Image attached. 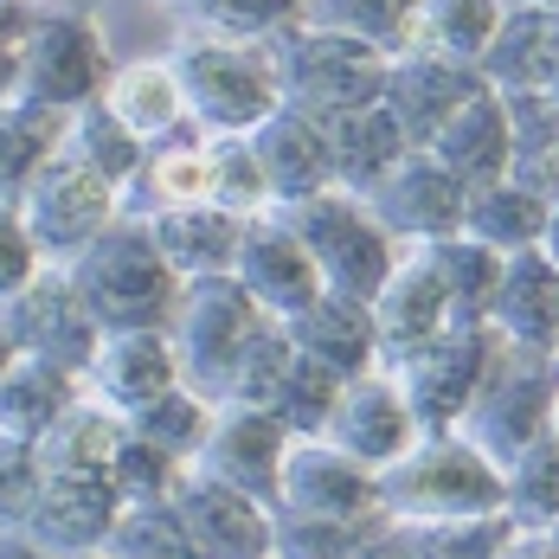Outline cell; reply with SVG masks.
<instances>
[{"instance_id": "obj_1", "label": "cell", "mask_w": 559, "mask_h": 559, "mask_svg": "<svg viewBox=\"0 0 559 559\" xmlns=\"http://www.w3.org/2000/svg\"><path fill=\"white\" fill-rule=\"evenodd\" d=\"M380 508L386 521H476V514H508L502 469L456 431H431L380 469Z\"/></svg>"}, {"instance_id": "obj_2", "label": "cell", "mask_w": 559, "mask_h": 559, "mask_svg": "<svg viewBox=\"0 0 559 559\" xmlns=\"http://www.w3.org/2000/svg\"><path fill=\"white\" fill-rule=\"evenodd\" d=\"M264 52H271V71H277V97L289 110L316 116L322 129L354 110H373L392 71L386 52L347 39V33H329V26H309V20L283 26Z\"/></svg>"}, {"instance_id": "obj_3", "label": "cell", "mask_w": 559, "mask_h": 559, "mask_svg": "<svg viewBox=\"0 0 559 559\" xmlns=\"http://www.w3.org/2000/svg\"><path fill=\"white\" fill-rule=\"evenodd\" d=\"M78 302L91 309V322L104 335H129V329H168L174 302H180V277L168 271V258L155 251L148 225L116 219L71 271Z\"/></svg>"}, {"instance_id": "obj_4", "label": "cell", "mask_w": 559, "mask_h": 559, "mask_svg": "<svg viewBox=\"0 0 559 559\" xmlns=\"http://www.w3.org/2000/svg\"><path fill=\"white\" fill-rule=\"evenodd\" d=\"M168 64L187 97V122L200 135H251L271 110H283L264 46H225V39L180 33L168 46Z\"/></svg>"}, {"instance_id": "obj_5", "label": "cell", "mask_w": 559, "mask_h": 559, "mask_svg": "<svg viewBox=\"0 0 559 559\" xmlns=\"http://www.w3.org/2000/svg\"><path fill=\"white\" fill-rule=\"evenodd\" d=\"M277 219L302 238V251L316 258L329 296L373 302L380 283L392 277V264H399V245L386 238V225L367 213V200H354L341 187L309 193V200H289V206H277Z\"/></svg>"}, {"instance_id": "obj_6", "label": "cell", "mask_w": 559, "mask_h": 559, "mask_svg": "<svg viewBox=\"0 0 559 559\" xmlns=\"http://www.w3.org/2000/svg\"><path fill=\"white\" fill-rule=\"evenodd\" d=\"M554 386H559V360L554 354H527V347L496 341L483 386H476V399H469V412L456 418V438L476 444L496 469H508L527 444L547 438Z\"/></svg>"}, {"instance_id": "obj_7", "label": "cell", "mask_w": 559, "mask_h": 559, "mask_svg": "<svg viewBox=\"0 0 559 559\" xmlns=\"http://www.w3.org/2000/svg\"><path fill=\"white\" fill-rule=\"evenodd\" d=\"M116 78L110 39L91 13L78 7H39L33 33L20 39V104L78 116L84 104H97Z\"/></svg>"}, {"instance_id": "obj_8", "label": "cell", "mask_w": 559, "mask_h": 559, "mask_svg": "<svg viewBox=\"0 0 559 559\" xmlns=\"http://www.w3.org/2000/svg\"><path fill=\"white\" fill-rule=\"evenodd\" d=\"M258 322H264V309L245 296L238 277L180 283V302L168 316V347H174V367H180V386L200 392L206 405H219L225 373H231L238 347Z\"/></svg>"}, {"instance_id": "obj_9", "label": "cell", "mask_w": 559, "mask_h": 559, "mask_svg": "<svg viewBox=\"0 0 559 559\" xmlns=\"http://www.w3.org/2000/svg\"><path fill=\"white\" fill-rule=\"evenodd\" d=\"M20 219H26V238H33L39 264H46V271H71V264L122 219V206H116L110 180H97L91 168H78L71 155H52V162L39 168V180L20 193Z\"/></svg>"}, {"instance_id": "obj_10", "label": "cell", "mask_w": 559, "mask_h": 559, "mask_svg": "<svg viewBox=\"0 0 559 559\" xmlns=\"http://www.w3.org/2000/svg\"><path fill=\"white\" fill-rule=\"evenodd\" d=\"M489 354H496V335L489 329H444L438 341H425V347L386 360L392 386L405 392V412H412L418 438L456 431V418L469 412V399H476L483 373H489Z\"/></svg>"}, {"instance_id": "obj_11", "label": "cell", "mask_w": 559, "mask_h": 559, "mask_svg": "<svg viewBox=\"0 0 559 559\" xmlns=\"http://www.w3.org/2000/svg\"><path fill=\"white\" fill-rule=\"evenodd\" d=\"M0 335L13 341V354H26V360H52V367H64V373L84 380L91 360H97L104 329L91 322V309L78 302V289H71L64 271H39L20 296L0 302Z\"/></svg>"}, {"instance_id": "obj_12", "label": "cell", "mask_w": 559, "mask_h": 559, "mask_svg": "<svg viewBox=\"0 0 559 559\" xmlns=\"http://www.w3.org/2000/svg\"><path fill=\"white\" fill-rule=\"evenodd\" d=\"M277 514H309V521H341V527H380V476L341 456L329 438H289L277 483Z\"/></svg>"}, {"instance_id": "obj_13", "label": "cell", "mask_w": 559, "mask_h": 559, "mask_svg": "<svg viewBox=\"0 0 559 559\" xmlns=\"http://www.w3.org/2000/svg\"><path fill=\"white\" fill-rule=\"evenodd\" d=\"M283 456H289V431H283L264 405H219L213 438L200 444V456H193L187 469L213 476V483L238 489V496H251V502L277 508Z\"/></svg>"}, {"instance_id": "obj_14", "label": "cell", "mask_w": 559, "mask_h": 559, "mask_svg": "<svg viewBox=\"0 0 559 559\" xmlns=\"http://www.w3.org/2000/svg\"><path fill=\"white\" fill-rule=\"evenodd\" d=\"M463 200H469V193H463L425 148H412V155L367 193V213L386 225V238L399 251H418V245H438V238H456V231H463Z\"/></svg>"}, {"instance_id": "obj_15", "label": "cell", "mask_w": 559, "mask_h": 559, "mask_svg": "<svg viewBox=\"0 0 559 559\" xmlns=\"http://www.w3.org/2000/svg\"><path fill=\"white\" fill-rule=\"evenodd\" d=\"M483 71L476 64H450V58L431 52H399L386 71V91H380V110L399 122L405 148H431L438 129L463 110L469 97H483Z\"/></svg>"}, {"instance_id": "obj_16", "label": "cell", "mask_w": 559, "mask_h": 559, "mask_svg": "<svg viewBox=\"0 0 559 559\" xmlns=\"http://www.w3.org/2000/svg\"><path fill=\"white\" fill-rule=\"evenodd\" d=\"M322 438H329L341 456H354L360 469L380 476L386 463H399L405 450L418 444V425H412V412H405V392L392 386V373L373 367V373H360V380L341 386Z\"/></svg>"}, {"instance_id": "obj_17", "label": "cell", "mask_w": 559, "mask_h": 559, "mask_svg": "<svg viewBox=\"0 0 559 559\" xmlns=\"http://www.w3.org/2000/svg\"><path fill=\"white\" fill-rule=\"evenodd\" d=\"M231 277L245 283V296L271 316V322H289V316H302L316 296H322V271H316V258L302 251V238L277 219V213H264V219H245V245H238V264H231Z\"/></svg>"}, {"instance_id": "obj_18", "label": "cell", "mask_w": 559, "mask_h": 559, "mask_svg": "<svg viewBox=\"0 0 559 559\" xmlns=\"http://www.w3.org/2000/svg\"><path fill=\"white\" fill-rule=\"evenodd\" d=\"M116 521H122V496L110 476H46L26 534L52 559H97L110 547Z\"/></svg>"}, {"instance_id": "obj_19", "label": "cell", "mask_w": 559, "mask_h": 559, "mask_svg": "<svg viewBox=\"0 0 559 559\" xmlns=\"http://www.w3.org/2000/svg\"><path fill=\"white\" fill-rule=\"evenodd\" d=\"M174 514L187 521V534L200 540L206 559H271V540H277V508L251 502L238 489H225L213 476L187 469L180 489H174Z\"/></svg>"}, {"instance_id": "obj_20", "label": "cell", "mask_w": 559, "mask_h": 559, "mask_svg": "<svg viewBox=\"0 0 559 559\" xmlns=\"http://www.w3.org/2000/svg\"><path fill=\"white\" fill-rule=\"evenodd\" d=\"M489 335L527 354H554L559 347V264L534 245L502 258V283L489 302Z\"/></svg>"}, {"instance_id": "obj_21", "label": "cell", "mask_w": 559, "mask_h": 559, "mask_svg": "<svg viewBox=\"0 0 559 559\" xmlns=\"http://www.w3.org/2000/svg\"><path fill=\"white\" fill-rule=\"evenodd\" d=\"M180 386V367H174L168 329H129V335H104L97 341V360L84 373V392L110 412H142L148 399Z\"/></svg>"}, {"instance_id": "obj_22", "label": "cell", "mask_w": 559, "mask_h": 559, "mask_svg": "<svg viewBox=\"0 0 559 559\" xmlns=\"http://www.w3.org/2000/svg\"><path fill=\"white\" fill-rule=\"evenodd\" d=\"M476 71L502 97H547L559 84V7H502V26Z\"/></svg>"}, {"instance_id": "obj_23", "label": "cell", "mask_w": 559, "mask_h": 559, "mask_svg": "<svg viewBox=\"0 0 559 559\" xmlns=\"http://www.w3.org/2000/svg\"><path fill=\"white\" fill-rule=\"evenodd\" d=\"M283 329H289V347H296L302 360H316L322 373H335L341 386L380 367V329H373V309L354 302V296H329V289H322V296H316L302 316H289Z\"/></svg>"}, {"instance_id": "obj_24", "label": "cell", "mask_w": 559, "mask_h": 559, "mask_svg": "<svg viewBox=\"0 0 559 559\" xmlns=\"http://www.w3.org/2000/svg\"><path fill=\"white\" fill-rule=\"evenodd\" d=\"M373 309V329H380V367L438 341L450 329V302H444V283L438 271L425 264V251H399L392 277L380 283V296L367 302Z\"/></svg>"}, {"instance_id": "obj_25", "label": "cell", "mask_w": 559, "mask_h": 559, "mask_svg": "<svg viewBox=\"0 0 559 559\" xmlns=\"http://www.w3.org/2000/svg\"><path fill=\"white\" fill-rule=\"evenodd\" d=\"M251 148L264 162V180L277 193V206L289 200H309V193H329L335 187V155H329V129L302 110H271L251 129Z\"/></svg>"}, {"instance_id": "obj_26", "label": "cell", "mask_w": 559, "mask_h": 559, "mask_svg": "<svg viewBox=\"0 0 559 559\" xmlns=\"http://www.w3.org/2000/svg\"><path fill=\"white\" fill-rule=\"evenodd\" d=\"M104 104H110L116 122H122L148 155L168 148V142H180V135H200V129L187 122V97H180V78H174L168 58H129V64H116Z\"/></svg>"}, {"instance_id": "obj_27", "label": "cell", "mask_w": 559, "mask_h": 559, "mask_svg": "<svg viewBox=\"0 0 559 559\" xmlns=\"http://www.w3.org/2000/svg\"><path fill=\"white\" fill-rule=\"evenodd\" d=\"M148 238L155 251L168 258V271L180 283H200V277H231L238 264V245H245V219L225 213V206H168L148 219Z\"/></svg>"}, {"instance_id": "obj_28", "label": "cell", "mask_w": 559, "mask_h": 559, "mask_svg": "<svg viewBox=\"0 0 559 559\" xmlns=\"http://www.w3.org/2000/svg\"><path fill=\"white\" fill-rule=\"evenodd\" d=\"M425 155H431L463 193H483V187L508 180V104L496 91L469 97V104L438 129V142H431Z\"/></svg>"}, {"instance_id": "obj_29", "label": "cell", "mask_w": 559, "mask_h": 559, "mask_svg": "<svg viewBox=\"0 0 559 559\" xmlns=\"http://www.w3.org/2000/svg\"><path fill=\"white\" fill-rule=\"evenodd\" d=\"M84 399V380L64 373L52 360H13L7 380H0V438H20V444H39L58 418Z\"/></svg>"}, {"instance_id": "obj_30", "label": "cell", "mask_w": 559, "mask_h": 559, "mask_svg": "<svg viewBox=\"0 0 559 559\" xmlns=\"http://www.w3.org/2000/svg\"><path fill=\"white\" fill-rule=\"evenodd\" d=\"M122 438H129V418L84 392L52 431L39 438V463H46V476H110Z\"/></svg>"}, {"instance_id": "obj_31", "label": "cell", "mask_w": 559, "mask_h": 559, "mask_svg": "<svg viewBox=\"0 0 559 559\" xmlns=\"http://www.w3.org/2000/svg\"><path fill=\"white\" fill-rule=\"evenodd\" d=\"M329 155H335V187L341 193L367 200L412 148H405L399 122L373 104V110H354V116H341V122H329Z\"/></svg>"}, {"instance_id": "obj_32", "label": "cell", "mask_w": 559, "mask_h": 559, "mask_svg": "<svg viewBox=\"0 0 559 559\" xmlns=\"http://www.w3.org/2000/svg\"><path fill=\"white\" fill-rule=\"evenodd\" d=\"M502 97V91H496ZM508 104V180L559 206V110L554 97H502Z\"/></svg>"}, {"instance_id": "obj_33", "label": "cell", "mask_w": 559, "mask_h": 559, "mask_svg": "<svg viewBox=\"0 0 559 559\" xmlns=\"http://www.w3.org/2000/svg\"><path fill=\"white\" fill-rule=\"evenodd\" d=\"M425 264L438 271L450 302V329H489V302H496V283H502V251L476 245V238H438V245H418Z\"/></svg>"}, {"instance_id": "obj_34", "label": "cell", "mask_w": 559, "mask_h": 559, "mask_svg": "<svg viewBox=\"0 0 559 559\" xmlns=\"http://www.w3.org/2000/svg\"><path fill=\"white\" fill-rule=\"evenodd\" d=\"M496 26H502V0H412V52L450 64H483Z\"/></svg>"}, {"instance_id": "obj_35", "label": "cell", "mask_w": 559, "mask_h": 559, "mask_svg": "<svg viewBox=\"0 0 559 559\" xmlns=\"http://www.w3.org/2000/svg\"><path fill=\"white\" fill-rule=\"evenodd\" d=\"M180 33L225 39V46H271L283 26L302 20V0H162Z\"/></svg>"}, {"instance_id": "obj_36", "label": "cell", "mask_w": 559, "mask_h": 559, "mask_svg": "<svg viewBox=\"0 0 559 559\" xmlns=\"http://www.w3.org/2000/svg\"><path fill=\"white\" fill-rule=\"evenodd\" d=\"M547 200H534L527 187H514V180H496V187H483V193H469L463 200V238H476V245H489V251H534L540 245V231H547Z\"/></svg>"}, {"instance_id": "obj_37", "label": "cell", "mask_w": 559, "mask_h": 559, "mask_svg": "<svg viewBox=\"0 0 559 559\" xmlns=\"http://www.w3.org/2000/svg\"><path fill=\"white\" fill-rule=\"evenodd\" d=\"M64 122L71 116L58 110H39V104H0V200H13L20 206V193L39 180V168L58 155V142H64Z\"/></svg>"}, {"instance_id": "obj_38", "label": "cell", "mask_w": 559, "mask_h": 559, "mask_svg": "<svg viewBox=\"0 0 559 559\" xmlns=\"http://www.w3.org/2000/svg\"><path fill=\"white\" fill-rule=\"evenodd\" d=\"M58 155H71L78 168H91L97 180H110L116 193L142 174V162H148V148L116 122V110L97 97V104H84V110L64 122V142H58Z\"/></svg>"}, {"instance_id": "obj_39", "label": "cell", "mask_w": 559, "mask_h": 559, "mask_svg": "<svg viewBox=\"0 0 559 559\" xmlns=\"http://www.w3.org/2000/svg\"><path fill=\"white\" fill-rule=\"evenodd\" d=\"M302 20L347 33L386 58L412 52V0H302Z\"/></svg>"}, {"instance_id": "obj_40", "label": "cell", "mask_w": 559, "mask_h": 559, "mask_svg": "<svg viewBox=\"0 0 559 559\" xmlns=\"http://www.w3.org/2000/svg\"><path fill=\"white\" fill-rule=\"evenodd\" d=\"M213 418H219V405H206L200 392L174 386V392H162V399H148L142 412H129V431H135L142 444L168 450L174 463H193L200 444L213 438Z\"/></svg>"}, {"instance_id": "obj_41", "label": "cell", "mask_w": 559, "mask_h": 559, "mask_svg": "<svg viewBox=\"0 0 559 559\" xmlns=\"http://www.w3.org/2000/svg\"><path fill=\"white\" fill-rule=\"evenodd\" d=\"M502 489H508V521H514V534H547L559 521V444L554 438H540V444L521 450L502 469Z\"/></svg>"}, {"instance_id": "obj_42", "label": "cell", "mask_w": 559, "mask_h": 559, "mask_svg": "<svg viewBox=\"0 0 559 559\" xmlns=\"http://www.w3.org/2000/svg\"><path fill=\"white\" fill-rule=\"evenodd\" d=\"M206 148H213V206L238 213V219L277 213V193L264 180V162H258L251 135H206Z\"/></svg>"}, {"instance_id": "obj_43", "label": "cell", "mask_w": 559, "mask_h": 559, "mask_svg": "<svg viewBox=\"0 0 559 559\" xmlns=\"http://www.w3.org/2000/svg\"><path fill=\"white\" fill-rule=\"evenodd\" d=\"M289 360H296L289 329L264 316V322L245 335V347H238V360H231V373H225L219 405H271V392H277V380L289 373Z\"/></svg>"}, {"instance_id": "obj_44", "label": "cell", "mask_w": 559, "mask_h": 559, "mask_svg": "<svg viewBox=\"0 0 559 559\" xmlns=\"http://www.w3.org/2000/svg\"><path fill=\"white\" fill-rule=\"evenodd\" d=\"M104 559H206V554L187 534V521L174 514V502H142V508H122Z\"/></svg>"}, {"instance_id": "obj_45", "label": "cell", "mask_w": 559, "mask_h": 559, "mask_svg": "<svg viewBox=\"0 0 559 559\" xmlns=\"http://www.w3.org/2000/svg\"><path fill=\"white\" fill-rule=\"evenodd\" d=\"M335 399H341V380L335 373H322L316 360H289V373L277 380V392H271V418H277L289 438H322V425H329V412H335Z\"/></svg>"}, {"instance_id": "obj_46", "label": "cell", "mask_w": 559, "mask_h": 559, "mask_svg": "<svg viewBox=\"0 0 559 559\" xmlns=\"http://www.w3.org/2000/svg\"><path fill=\"white\" fill-rule=\"evenodd\" d=\"M405 527V521H399ZM418 559H502V547L514 540L508 514H476V521H418L405 527Z\"/></svg>"}, {"instance_id": "obj_47", "label": "cell", "mask_w": 559, "mask_h": 559, "mask_svg": "<svg viewBox=\"0 0 559 559\" xmlns=\"http://www.w3.org/2000/svg\"><path fill=\"white\" fill-rule=\"evenodd\" d=\"M180 476H187V463H174L168 450L142 444L135 431L122 438V450H116V463H110V483H116V496H122V508H142V502H174Z\"/></svg>"}, {"instance_id": "obj_48", "label": "cell", "mask_w": 559, "mask_h": 559, "mask_svg": "<svg viewBox=\"0 0 559 559\" xmlns=\"http://www.w3.org/2000/svg\"><path fill=\"white\" fill-rule=\"evenodd\" d=\"M373 527H341V521H309V514H277L271 559H354Z\"/></svg>"}, {"instance_id": "obj_49", "label": "cell", "mask_w": 559, "mask_h": 559, "mask_svg": "<svg viewBox=\"0 0 559 559\" xmlns=\"http://www.w3.org/2000/svg\"><path fill=\"white\" fill-rule=\"evenodd\" d=\"M46 489V463H39V444H20V438H0V534L26 527L33 521V502Z\"/></svg>"}, {"instance_id": "obj_50", "label": "cell", "mask_w": 559, "mask_h": 559, "mask_svg": "<svg viewBox=\"0 0 559 559\" xmlns=\"http://www.w3.org/2000/svg\"><path fill=\"white\" fill-rule=\"evenodd\" d=\"M39 271H46V264H39V251H33V238H26L20 206H13V200H0V302H7V296H20Z\"/></svg>"}, {"instance_id": "obj_51", "label": "cell", "mask_w": 559, "mask_h": 559, "mask_svg": "<svg viewBox=\"0 0 559 559\" xmlns=\"http://www.w3.org/2000/svg\"><path fill=\"white\" fill-rule=\"evenodd\" d=\"M33 13H39V0H0V46L7 52H20V39L33 33Z\"/></svg>"}, {"instance_id": "obj_52", "label": "cell", "mask_w": 559, "mask_h": 559, "mask_svg": "<svg viewBox=\"0 0 559 559\" xmlns=\"http://www.w3.org/2000/svg\"><path fill=\"white\" fill-rule=\"evenodd\" d=\"M0 559H52V554H46L26 527H13V534H0Z\"/></svg>"}, {"instance_id": "obj_53", "label": "cell", "mask_w": 559, "mask_h": 559, "mask_svg": "<svg viewBox=\"0 0 559 559\" xmlns=\"http://www.w3.org/2000/svg\"><path fill=\"white\" fill-rule=\"evenodd\" d=\"M13 97H20V52L0 46V104H13Z\"/></svg>"}, {"instance_id": "obj_54", "label": "cell", "mask_w": 559, "mask_h": 559, "mask_svg": "<svg viewBox=\"0 0 559 559\" xmlns=\"http://www.w3.org/2000/svg\"><path fill=\"white\" fill-rule=\"evenodd\" d=\"M502 559H554V554H547V540H540V534H514V540L502 547Z\"/></svg>"}, {"instance_id": "obj_55", "label": "cell", "mask_w": 559, "mask_h": 559, "mask_svg": "<svg viewBox=\"0 0 559 559\" xmlns=\"http://www.w3.org/2000/svg\"><path fill=\"white\" fill-rule=\"evenodd\" d=\"M540 251H547V258L559 264V206L547 213V231H540Z\"/></svg>"}, {"instance_id": "obj_56", "label": "cell", "mask_w": 559, "mask_h": 559, "mask_svg": "<svg viewBox=\"0 0 559 559\" xmlns=\"http://www.w3.org/2000/svg\"><path fill=\"white\" fill-rule=\"evenodd\" d=\"M13 360H20V354H13V341L0 335V380H7V367H13Z\"/></svg>"}, {"instance_id": "obj_57", "label": "cell", "mask_w": 559, "mask_h": 559, "mask_svg": "<svg viewBox=\"0 0 559 559\" xmlns=\"http://www.w3.org/2000/svg\"><path fill=\"white\" fill-rule=\"evenodd\" d=\"M547 438L559 444V386H554V412H547Z\"/></svg>"}, {"instance_id": "obj_58", "label": "cell", "mask_w": 559, "mask_h": 559, "mask_svg": "<svg viewBox=\"0 0 559 559\" xmlns=\"http://www.w3.org/2000/svg\"><path fill=\"white\" fill-rule=\"evenodd\" d=\"M540 540H547V554L559 559V521H554V527H547V534H540Z\"/></svg>"}, {"instance_id": "obj_59", "label": "cell", "mask_w": 559, "mask_h": 559, "mask_svg": "<svg viewBox=\"0 0 559 559\" xmlns=\"http://www.w3.org/2000/svg\"><path fill=\"white\" fill-rule=\"evenodd\" d=\"M502 7H559V0H502Z\"/></svg>"}, {"instance_id": "obj_60", "label": "cell", "mask_w": 559, "mask_h": 559, "mask_svg": "<svg viewBox=\"0 0 559 559\" xmlns=\"http://www.w3.org/2000/svg\"><path fill=\"white\" fill-rule=\"evenodd\" d=\"M547 97H554V110H559V84H554V91H547Z\"/></svg>"}, {"instance_id": "obj_61", "label": "cell", "mask_w": 559, "mask_h": 559, "mask_svg": "<svg viewBox=\"0 0 559 559\" xmlns=\"http://www.w3.org/2000/svg\"><path fill=\"white\" fill-rule=\"evenodd\" d=\"M554 360H559V347H554Z\"/></svg>"}, {"instance_id": "obj_62", "label": "cell", "mask_w": 559, "mask_h": 559, "mask_svg": "<svg viewBox=\"0 0 559 559\" xmlns=\"http://www.w3.org/2000/svg\"><path fill=\"white\" fill-rule=\"evenodd\" d=\"M97 559H104V554H97Z\"/></svg>"}]
</instances>
